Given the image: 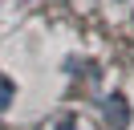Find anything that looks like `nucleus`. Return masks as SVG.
Listing matches in <instances>:
<instances>
[{"label": "nucleus", "instance_id": "obj_1", "mask_svg": "<svg viewBox=\"0 0 134 130\" xmlns=\"http://www.w3.org/2000/svg\"><path fill=\"white\" fill-rule=\"evenodd\" d=\"M106 118L114 122V130H126L130 110H126V98H122V94H110V98H106Z\"/></svg>", "mask_w": 134, "mask_h": 130}, {"label": "nucleus", "instance_id": "obj_4", "mask_svg": "<svg viewBox=\"0 0 134 130\" xmlns=\"http://www.w3.org/2000/svg\"><path fill=\"white\" fill-rule=\"evenodd\" d=\"M16 4H33V0H16Z\"/></svg>", "mask_w": 134, "mask_h": 130}, {"label": "nucleus", "instance_id": "obj_3", "mask_svg": "<svg viewBox=\"0 0 134 130\" xmlns=\"http://www.w3.org/2000/svg\"><path fill=\"white\" fill-rule=\"evenodd\" d=\"M53 130H77V118L73 114H61V118L53 122Z\"/></svg>", "mask_w": 134, "mask_h": 130}, {"label": "nucleus", "instance_id": "obj_2", "mask_svg": "<svg viewBox=\"0 0 134 130\" xmlns=\"http://www.w3.org/2000/svg\"><path fill=\"white\" fill-rule=\"evenodd\" d=\"M12 98H16V85H12V81H0V114L12 106Z\"/></svg>", "mask_w": 134, "mask_h": 130}]
</instances>
